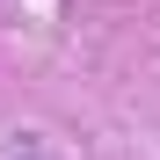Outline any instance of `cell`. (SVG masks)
Segmentation results:
<instances>
[{
  "instance_id": "cell-1",
  "label": "cell",
  "mask_w": 160,
  "mask_h": 160,
  "mask_svg": "<svg viewBox=\"0 0 160 160\" xmlns=\"http://www.w3.org/2000/svg\"><path fill=\"white\" fill-rule=\"evenodd\" d=\"M22 160H44V153H22Z\"/></svg>"
}]
</instances>
